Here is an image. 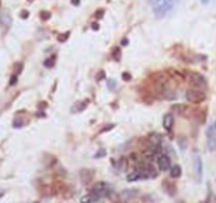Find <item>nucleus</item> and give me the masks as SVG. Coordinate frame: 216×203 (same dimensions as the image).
Masks as SVG:
<instances>
[{"instance_id": "423d86ee", "label": "nucleus", "mask_w": 216, "mask_h": 203, "mask_svg": "<svg viewBox=\"0 0 216 203\" xmlns=\"http://www.w3.org/2000/svg\"><path fill=\"white\" fill-rule=\"evenodd\" d=\"M138 196H139V190L138 188H126L123 191L118 194V199H120V202H130V200H135Z\"/></svg>"}, {"instance_id": "0eeeda50", "label": "nucleus", "mask_w": 216, "mask_h": 203, "mask_svg": "<svg viewBox=\"0 0 216 203\" xmlns=\"http://www.w3.org/2000/svg\"><path fill=\"white\" fill-rule=\"evenodd\" d=\"M206 136H207V148H209L210 151H213V150L216 148V129H215V126H209V128H207Z\"/></svg>"}, {"instance_id": "7c9ffc66", "label": "nucleus", "mask_w": 216, "mask_h": 203, "mask_svg": "<svg viewBox=\"0 0 216 203\" xmlns=\"http://www.w3.org/2000/svg\"><path fill=\"white\" fill-rule=\"evenodd\" d=\"M19 16H21V18H24V19H27V18H28V11H21Z\"/></svg>"}, {"instance_id": "9b49d317", "label": "nucleus", "mask_w": 216, "mask_h": 203, "mask_svg": "<svg viewBox=\"0 0 216 203\" xmlns=\"http://www.w3.org/2000/svg\"><path fill=\"white\" fill-rule=\"evenodd\" d=\"M173 124H175V117H173V114L172 113H167L163 116V128L167 131V132H170L172 129H173Z\"/></svg>"}, {"instance_id": "1a4fd4ad", "label": "nucleus", "mask_w": 216, "mask_h": 203, "mask_svg": "<svg viewBox=\"0 0 216 203\" xmlns=\"http://www.w3.org/2000/svg\"><path fill=\"white\" fill-rule=\"evenodd\" d=\"M194 169H195L197 181L200 182L203 178V160L200 157V154H194Z\"/></svg>"}, {"instance_id": "393cba45", "label": "nucleus", "mask_w": 216, "mask_h": 203, "mask_svg": "<svg viewBox=\"0 0 216 203\" xmlns=\"http://www.w3.org/2000/svg\"><path fill=\"white\" fill-rule=\"evenodd\" d=\"M105 154H107V151H105L104 148H101V150H99V151H98V153H96V154L93 156V157H95V159H99V157H104Z\"/></svg>"}, {"instance_id": "c9c22d12", "label": "nucleus", "mask_w": 216, "mask_h": 203, "mask_svg": "<svg viewBox=\"0 0 216 203\" xmlns=\"http://www.w3.org/2000/svg\"><path fill=\"white\" fill-rule=\"evenodd\" d=\"M122 45H123V46L127 45V39H123V40H122Z\"/></svg>"}, {"instance_id": "e433bc0d", "label": "nucleus", "mask_w": 216, "mask_h": 203, "mask_svg": "<svg viewBox=\"0 0 216 203\" xmlns=\"http://www.w3.org/2000/svg\"><path fill=\"white\" fill-rule=\"evenodd\" d=\"M201 2H203L204 5H206V3H209V0H201Z\"/></svg>"}, {"instance_id": "2eb2a0df", "label": "nucleus", "mask_w": 216, "mask_h": 203, "mask_svg": "<svg viewBox=\"0 0 216 203\" xmlns=\"http://www.w3.org/2000/svg\"><path fill=\"white\" fill-rule=\"evenodd\" d=\"M169 173H170V178L176 180V178H179V177L182 175V168L179 166V165H172Z\"/></svg>"}, {"instance_id": "a211bd4d", "label": "nucleus", "mask_w": 216, "mask_h": 203, "mask_svg": "<svg viewBox=\"0 0 216 203\" xmlns=\"http://www.w3.org/2000/svg\"><path fill=\"white\" fill-rule=\"evenodd\" d=\"M55 61H57V55H52V57H49L47 59H45V67L46 68H52L55 65Z\"/></svg>"}, {"instance_id": "2f4dec72", "label": "nucleus", "mask_w": 216, "mask_h": 203, "mask_svg": "<svg viewBox=\"0 0 216 203\" xmlns=\"http://www.w3.org/2000/svg\"><path fill=\"white\" fill-rule=\"evenodd\" d=\"M92 30H99V25L95 23V24H92Z\"/></svg>"}, {"instance_id": "39448f33", "label": "nucleus", "mask_w": 216, "mask_h": 203, "mask_svg": "<svg viewBox=\"0 0 216 203\" xmlns=\"http://www.w3.org/2000/svg\"><path fill=\"white\" fill-rule=\"evenodd\" d=\"M156 163H157V168H159V170H163V172L170 170V168H172L170 157H169L166 153H160L159 156L156 157Z\"/></svg>"}, {"instance_id": "6e6552de", "label": "nucleus", "mask_w": 216, "mask_h": 203, "mask_svg": "<svg viewBox=\"0 0 216 203\" xmlns=\"http://www.w3.org/2000/svg\"><path fill=\"white\" fill-rule=\"evenodd\" d=\"M172 110H173L176 114H179V116H185V117L194 116V110L193 108H190L188 105H185V104H176V105H173V107H172Z\"/></svg>"}, {"instance_id": "b1692460", "label": "nucleus", "mask_w": 216, "mask_h": 203, "mask_svg": "<svg viewBox=\"0 0 216 203\" xmlns=\"http://www.w3.org/2000/svg\"><path fill=\"white\" fill-rule=\"evenodd\" d=\"M107 86H108V89L110 90H114V88H115V80L110 79L108 82H107Z\"/></svg>"}, {"instance_id": "4468645a", "label": "nucleus", "mask_w": 216, "mask_h": 203, "mask_svg": "<svg viewBox=\"0 0 216 203\" xmlns=\"http://www.w3.org/2000/svg\"><path fill=\"white\" fill-rule=\"evenodd\" d=\"M101 197L99 196H96L95 193H89V194H86V196H83L81 199H80V203H95L98 202Z\"/></svg>"}, {"instance_id": "f8f14e48", "label": "nucleus", "mask_w": 216, "mask_h": 203, "mask_svg": "<svg viewBox=\"0 0 216 203\" xmlns=\"http://www.w3.org/2000/svg\"><path fill=\"white\" fill-rule=\"evenodd\" d=\"M126 180L129 181V182H133V181H139V180H145L144 178V175H142V172L139 168H136L135 170H132L130 173H127V177H126Z\"/></svg>"}, {"instance_id": "4be33fe9", "label": "nucleus", "mask_w": 216, "mask_h": 203, "mask_svg": "<svg viewBox=\"0 0 216 203\" xmlns=\"http://www.w3.org/2000/svg\"><path fill=\"white\" fill-rule=\"evenodd\" d=\"M68 37H70V31H65L64 34H59V36H58V40H59V42H65Z\"/></svg>"}, {"instance_id": "5701e85b", "label": "nucleus", "mask_w": 216, "mask_h": 203, "mask_svg": "<svg viewBox=\"0 0 216 203\" xmlns=\"http://www.w3.org/2000/svg\"><path fill=\"white\" fill-rule=\"evenodd\" d=\"M16 82H18V76H16V74H12L11 80H9V86H15Z\"/></svg>"}, {"instance_id": "f704fd0d", "label": "nucleus", "mask_w": 216, "mask_h": 203, "mask_svg": "<svg viewBox=\"0 0 216 203\" xmlns=\"http://www.w3.org/2000/svg\"><path fill=\"white\" fill-rule=\"evenodd\" d=\"M5 194H6V190H2V188H0V199H2Z\"/></svg>"}, {"instance_id": "6ab92c4d", "label": "nucleus", "mask_w": 216, "mask_h": 203, "mask_svg": "<svg viewBox=\"0 0 216 203\" xmlns=\"http://www.w3.org/2000/svg\"><path fill=\"white\" fill-rule=\"evenodd\" d=\"M22 68H24V64H22V62H16V64L13 65V74L19 76V74H21V71H22Z\"/></svg>"}, {"instance_id": "aec40b11", "label": "nucleus", "mask_w": 216, "mask_h": 203, "mask_svg": "<svg viewBox=\"0 0 216 203\" xmlns=\"http://www.w3.org/2000/svg\"><path fill=\"white\" fill-rule=\"evenodd\" d=\"M113 59L114 61H120L122 59V49L120 47H115L113 51Z\"/></svg>"}, {"instance_id": "c85d7f7f", "label": "nucleus", "mask_w": 216, "mask_h": 203, "mask_svg": "<svg viewBox=\"0 0 216 203\" xmlns=\"http://www.w3.org/2000/svg\"><path fill=\"white\" fill-rule=\"evenodd\" d=\"M102 13H104V9H98L96 13H95V16H96L98 19H101V18H102Z\"/></svg>"}, {"instance_id": "bb28decb", "label": "nucleus", "mask_w": 216, "mask_h": 203, "mask_svg": "<svg viewBox=\"0 0 216 203\" xmlns=\"http://www.w3.org/2000/svg\"><path fill=\"white\" fill-rule=\"evenodd\" d=\"M40 18H42V19H43V21H45V19H49V18H50V13H49V12H42V13H40Z\"/></svg>"}, {"instance_id": "72a5a7b5", "label": "nucleus", "mask_w": 216, "mask_h": 203, "mask_svg": "<svg viewBox=\"0 0 216 203\" xmlns=\"http://www.w3.org/2000/svg\"><path fill=\"white\" fill-rule=\"evenodd\" d=\"M71 3H73L74 6H77V5H80V0H71Z\"/></svg>"}, {"instance_id": "9d476101", "label": "nucleus", "mask_w": 216, "mask_h": 203, "mask_svg": "<svg viewBox=\"0 0 216 203\" xmlns=\"http://www.w3.org/2000/svg\"><path fill=\"white\" fill-rule=\"evenodd\" d=\"M11 24H12L11 13L8 11H0V25H2L5 30H8V28L11 27Z\"/></svg>"}, {"instance_id": "473e14b6", "label": "nucleus", "mask_w": 216, "mask_h": 203, "mask_svg": "<svg viewBox=\"0 0 216 203\" xmlns=\"http://www.w3.org/2000/svg\"><path fill=\"white\" fill-rule=\"evenodd\" d=\"M45 107H47L46 102H40V104H39V108H45Z\"/></svg>"}, {"instance_id": "f03ea898", "label": "nucleus", "mask_w": 216, "mask_h": 203, "mask_svg": "<svg viewBox=\"0 0 216 203\" xmlns=\"http://www.w3.org/2000/svg\"><path fill=\"white\" fill-rule=\"evenodd\" d=\"M91 193H95L96 196H99V197L102 199V197H108V196L113 193V188H111V185H110L108 182L99 181V182H96V184L92 187Z\"/></svg>"}, {"instance_id": "412c9836", "label": "nucleus", "mask_w": 216, "mask_h": 203, "mask_svg": "<svg viewBox=\"0 0 216 203\" xmlns=\"http://www.w3.org/2000/svg\"><path fill=\"white\" fill-rule=\"evenodd\" d=\"M24 124H25V120L19 119V117H16V119L13 120V128H15V129H19V128H22Z\"/></svg>"}, {"instance_id": "dca6fc26", "label": "nucleus", "mask_w": 216, "mask_h": 203, "mask_svg": "<svg viewBox=\"0 0 216 203\" xmlns=\"http://www.w3.org/2000/svg\"><path fill=\"white\" fill-rule=\"evenodd\" d=\"M80 175H81V182L83 184H87L89 181L92 180V170H89V169H83L81 172H80Z\"/></svg>"}, {"instance_id": "f257e3e1", "label": "nucleus", "mask_w": 216, "mask_h": 203, "mask_svg": "<svg viewBox=\"0 0 216 203\" xmlns=\"http://www.w3.org/2000/svg\"><path fill=\"white\" fill-rule=\"evenodd\" d=\"M185 98L191 104H201L203 101H206V93L201 89L193 88V89H188L185 92Z\"/></svg>"}, {"instance_id": "20e7f679", "label": "nucleus", "mask_w": 216, "mask_h": 203, "mask_svg": "<svg viewBox=\"0 0 216 203\" xmlns=\"http://www.w3.org/2000/svg\"><path fill=\"white\" fill-rule=\"evenodd\" d=\"M176 2H178V0H160L159 5L154 8L156 15H157V16H164V15H166V13H167V12L175 6V3H176Z\"/></svg>"}, {"instance_id": "7ed1b4c3", "label": "nucleus", "mask_w": 216, "mask_h": 203, "mask_svg": "<svg viewBox=\"0 0 216 203\" xmlns=\"http://www.w3.org/2000/svg\"><path fill=\"white\" fill-rule=\"evenodd\" d=\"M187 77H188V80L193 83L197 89H203V88L207 86V80H206V77L203 74H200V73L190 71V73H187Z\"/></svg>"}, {"instance_id": "a878e982", "label": "nucleus", "mask_w": 216, "mask_h": 203, "mask_svg": "<svg viewBox=\"0 0 216 203\" xmlns=\"http://www.w3.org/2000/svg\"><path fill=\"white\" fill-rule=\"evenodd\" d=\"M113 128H114V124H113V123H111V124H107V126H104L102 129H101V132H99V134H104V132H108V131H111Z\"/></svg>"}, {"instance_id": "cd10ccee", "label": "nucleus", "mask_w": 216, "mask_h": 203, "mask_svg": "<svg viewBox=\"0 0 216 203\" xmlns=\"http://www.w3.org/2000/svg\"><path fill=\"white\" fill-rule=\"evenodd\" d=\"M104 77H105V71H99V73L96 74V82H101Z\"/></svg>"}, {"instance_id": "c756f323", "label": "nucleus", "mask_w": 216, "mask_h": 203, "mask_svg": "<svg viewBox=\"0 0 216 203\" xmlns=\"http://www.w3.org/2000/svg\"><path fill=\"white\" fill-rule=\"evenodd\" d=\"M123 80H126V82H129V80L132 79V76H130V73H123Z\"/></svg>"}, {"instance_id": "ddd939ff", "label": "nucleus", "mask_w": 216, "mask_h": 203, "mask_svg": "<svg viewBox=\"0 0 216 203\" xmlns=\"http://www.w3.org/2000/svg\"><path fill=\"white\" fill-rule=\"evenodd\" d=\"M163 187H164V191L167 193V196L173 197L176 194V187H175V184H172L170 181H163Z\"/></svg>"}, {"instance_id": "f3484780", "label": "nucleus", "mask_w": 216, "mask_h": 203, "mask_svg": "<svg viewBox=\"0 0 216 203\" xmlns=\"http://www.w3.org/2000/svg\"><path fill=\"white\" fill-rule=\"evenodd\" d=\"M87 100L86 101H83V102H77V104H74V107L71 108V111L73 113H80V111H83L84 108H86V105H87Z\"/></svg>"}]
</instances>
